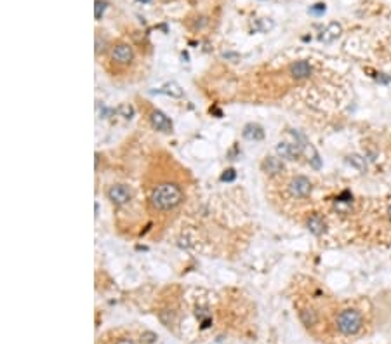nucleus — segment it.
<instances>
[{
  "label": "nucleus",
  "instance_id": "nucleus-9",
  "mask_svg": "<svg viewBox=\"0 0 391 344\" xmlns=\"http://www.w3.org/2000/svg\"><path fill=\"white\" fill-rule=\"evenodd\" d=\"M262 170L272 176H276V174H282L285 170V166L282 160L276 158V156H266L264 162H262Z\"/></svg>",
  "mask_w": 391,
  "mask_h": 344
},
{
  "label": "nucleus",
  "instance_id": "nucleus-6",
  "mask_svg": "<svg viewBox=\"0 0 391 344\" xmlns=\"http://www.w3.org/2000/svg\"><path fill=\"white\" fill-rule=\"evenodd\" d=\"M152 124L156 130H162V132H170L172 130V122L169 120V116L166 113H162L160 110H153L152 112Z\"/></svg>",
  "mask_w": 391,
  "mask_h": 344
},
{
  "label": "nucleus",
  "instance_id": "nucleus-15",
  "mask_svg": "<svg viewBox=\"0 0 391 344\" xmlns=\"http://www.w3.org/2000/svg\"><path fill=\"white\" fill-rule=\"evenodd\" d=\"M348 164H352L353 167H356L360 172L367 170V162H365V158L362 155H356V153H353V155L348 156Z\"/></svg>",
  "mask_w": 391,
  "mask_h": 344
},
{
  "label": "nucleus",
  "instance_id": "nucleus-11",
  "mask_svg": "<svg viewBox=\"0 0 391 344\" xmlns=\"http://www.w3.org/2000/svg\"><path fill=\"white\" fill-rule=\"evenodd\" d=\"M306 226H308L310 232L316 236L324 235V232H325V222H324V219H322V216H318V214L310 216L308 221H306Z\"/></svg>",
  "mask_w": 391,
  "mask_h": 344
},
{
  "label": "nucleus",
  "instance_id": "nucleus-22",
  "mask_svg": "<svg viewBox=\"0 0 391 344\" xmlns=\"http://www.w3.org/2000/svg\"><path fill=\"white\" fill-rule=\"evenodd\" d=\"M138 2H150V0H138Z\"/></svg>",
  "mask_w": 391,
  "mask_h": 344
},
{
  "label": "nucleus",
  "instance_id": "nucleus-8",
  "mask_svg": "<svg viewBox=\"0 0 391 344\" xmlns=\"http://www.w3.org/2000/svg\"><path fill=\"white\" fill-rule=\"evenodd\" d=\"M312 73H313V68L308 61H296V63L290 64V75L298 80L308 78Z\"/></svg>",
  "mask_w": 391,
  "mask_h": 344
},
{
  "label": "nucleus",
  "instance_id": "nucleus-17",
  "mask_svg": "<svg viewBox=\"0 0 391 344\" xmlns=\"http://www.w3.org/2000/svg\"><path fill=\"white\" fill-rule=\"evenodd\" d=\"M118 113H122V115L126 116V118H130V116L134 115V108H132L130 104H122V106L118 108Z\"/></svg>",
  "mask_w": 391,
  "mask_h": 344
},
{
  "label": "nucleus",
  "instance_id": "nucleus-19",
  "mask_svg": "<svg viewBox=\"0 0 391 344\" xmlns=\"http://www.w3.org/2000/svg\"><path fill=\"white\" fill-rule=\"evenodd\" d=\"M310 12L312 14H316V16H320V14L325 12V4H315V6L310 9Z\"/></svg>",
  "mask_w": 391,
  "mask_h": 344
},
{
  "label": "nucleus",
  "instance_id": "nucleus-7",
  "mask_svg": "<svg viewBox=\"0 0 391 344\" xmlns=\"http://www.w3.org/2000/svg\"><path fill=\"white\" fill-rule=\"evenodd\" d=\"M276 153L282 158L287 160H296L301 155V144H292V142H280L276 144Z\"/></svg>",
  "mask_w": 391,
  "mask_h": 344
},
{
  "label": "nucleus",
  "instance_id": "nucleus-18",
  "mask_svg": "<svg viewBox=\"0 0 391 344\" xmlns=\"http://www.w3.org/2000/svg\"><path fill=\"white\" fill-rule=\"evenodd\" d=\"M235 178H236L235 170H233V169H228V170H224V174L221 176V181L230 182V181H233V179H235Z\"/></svg>",
  "mask_w": 391,
  "mask_h": 344
},
{
  "label": "nucleus",
  "instance_id": "nucleus-13",
  "mask_svg": "<svg viewBox=\"0 0 391 344\" xmlns=\"http://www.w3.org/2000/svg\"><path fill=\"white\" fill-rule=\"evenodd\" d=\"M299 318H301V322L306 325V327H312V325H315L316 322H318V314H316V311L308 310V308L299 311Z\"/></svg>",
  "mask_w": 391,
  "mask_h": 344
},
{
  "label": "nucleus",
  "instance_id": "nucleus-3",
  "mask_svg": "<svg viewBox=\"0 0 391 344\" xmlns=\"http://www.w3.org/2000/svg\"><path fill=\"white\" fill-rule=\"evenodd\" d=\"M312 181L304 176H296L290 182H288V193L294 198H306L312 193Z\"/></svg>",
  "mask_w": 391,
  "mask_h": 344
},
{
  "label": "nucleus",
  "instance_id": "nucleus-16",
  "mask_svg": "<svg viewBox=\"0 0 391 344\" xmlns=\"http://www.w3.org/2000/svg\"><path fill=\"white\" fill-rule=\"evenodd\" d=\"M106 7H108L106 0H96V4H94V16H96V20H100V18L103 16Z\"/></svg>",
  "mask_w": 391,
  "mask_h": 344
},
{
  "label": "nucleus",
  "instance_id": "nucleus-21",
  "mask_svg": "<svg viewBox=\"0 0 391 344\" xmlns=\"http://www.w3.org/2000/svg\"><path fill=\"white\" fill-rule=\"evenodd\" d=\"M388 216H390V219H391V207H390V210H388Z\"/></svg>",
  "mask_w": 391,
  "mask_h": 344
},
{
  "label": "nucleus",
  "instance_id": "nucleus-5",
  "mask_svg": "<svg viewBox=\"0 0 391 344\" xmlns=\"http://www.w3.org/2000/svg\"><path fill=\"white\" fill-rule=\"evenodd\" d=\"M134 58V50L129 44H116L112 49V61L118 64H129Z\"/></svg>",
  "mask_w": 391,
  "mask_h": 344
},
{
  "label": "nucleus",
  "instance_id": "nucleus-12",
  "mask_svg": "<svg viewBox=\"0 0 391 344\" xmlns=\"http://www.w3.org/2000/svg\"><path fill=\"white\" fill-rule=\"evenodd\" d=\"M244 138L246 139H250V141H261L262 138H264V130H262L261 126H258V124H247L246 127H244Z\"/></svg>",
  "mask_w": 391,
  "mask_h": 344
},
{
  "label": "nucleus",
  "instance_id": "nucleus-2",
  "mask_svg": "<svg viewBox=\"0 0 391 344\" xmlns=\"http://www.w3.org/2000/svg\"><path fill=\"white\" fill-rule=\"evenodd\" d=\"M362 325H364V318L356 310H342L336 318V327L344 336H355L356 332H360Z\"/></svg>",
  "mask_w": 391,
  "mask_h": 344
},
{
  "label": "nucleus",
  "instance_id": "nucleus-20",
  "mask_svg": "<svg viewBox=\"0 0 391 344\" xmlns=\"http://www.w3.org/2000/svg\"><path fill=\"white\" fill-rule=\"evenodd\" d=\"M116 344H136V342H134L132 339H120Z\"/></svg>",
  "mask_w": 391,
  "mask_h": 344
},
{
  "label": "nucleus",
  "instance_id": "nucleus-1",
  "mask_svg": "<svg viewBox=\"0 0 391 344\" xmlns=\"http://www.w3.org/2000/svg\"><path fill=\"white\" fill-rule=\"evenodd\" d=\"M150 202L156 210H170L182 202V192L178 184L172 182H164L153 188Z\"/></svg>",
  "mask_w": 391,
  "mask_h": 344
},
{
  "label": "nucleus",
  "instance_id": "nucleus-10",
  "mask_svg": "<svg viewBox=\"0 0 391 344\" xmlns=\"http://www.w3.org/2000/svg\"><path fill=\"white\" fill-rule=\"evenodd\" d=\"M341 34H342V26H341V24H339V23H330V24H327V28H325V30L320 34V42L330 44V42H334V40L338 38V36Z\"/></svg>",
  "mask_w": 391,
  "mask_h": 344
},
{
  "label": "nucleus",
  "instance_id": "nucleus-14",
  "mask_svg": "<svg viewBox=\"0 0 391 344\" xmlns=\"http://www.w3.org/2000/svg\"><path fill=\"white\" fill-rule=\"evenodd\" d=\"M160 92L167 94V96H172V98H181V96H182V89L178 86L176 82L166 84V86H164L162 89H160Z\"/></svg>",
  "mask_w": 391,
  "mask_h": 344
},
{
  "label": "nucleus",
  "instance_id": "nucleus-4",
  "mask_svg": "<svg viewBox=\"0 0 391 344\" xmlns=\"http://www.w3.org/2000/svg\"><path fill=\"white\" fill-rule=\"evenodd\" d=\"M106 195L115 206H126V204H129L132 193H130V190L126 184H113L108 188Z\"/></svg>",
  "mask_w": 391,
  "mask_h": 344
}]
</instances>
